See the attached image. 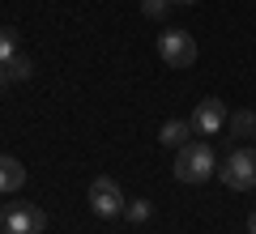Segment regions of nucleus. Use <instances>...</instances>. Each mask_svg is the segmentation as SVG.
Returning <instances> with one entry per match:
<instances>
[{
    "mask_svg": "<svg viewBox=\"0 0 256 234\" xmlns=\"http://www.w3.org/2000/svg\"><path fill=\"white\" fill-rule=\"evenodd\" d=\"M150 213H154L150 200H132V205H124V217H128V222H146Z\"/></svg>",
    "mask_w": 256,
    "mask_h": 234,
    "instance_id": "nucleus-12",
    "label": "nucleus"
},
{
    "mask_svg": "<svg viewBox=\"0 0 256 234\" xmlns=\"http://www.w3.org/2000/svg\"><path fill=\"white\" fill-rule=\"evenodd\" d=\"M248 234H256V209L248 213Z\"/></svg>",
    "mask_w": 256,
    "mask_h": 234,
    "instance_id": "nucleus-15",
    "label": "nucleus"
},
{
    "mask_svg": "<svg viewBox=\"0 0 256 234\" xmlns=\"http://www.w3.org/2000/svg\"><path fill=\"white\" fill-rule=\"evenodd\" d=\"M218 179L226 183V188H235V192L256 188V149H235L226 162H222Z\"/></svg>",
    "mask_w": 256,
    "mask_h": 234,
    "instance_id": "nucleus-4",
    "label": "nucleus"
},
{
    "mask_svg": "<svg viewBox=\"0 0 256 234\" xmlns=\"http://www.w3.org/2000/svg\"><path fill=\"white\" fill-rule=\"evenodd\" d=\"M13 55H18V30L4 26L0 30V60H13Z\"/></svg>",
    "mask_w": 256,
    "mask_h": 234,
    "instance_id": "nucleus-11",
    "label": "nucleus"
},
{
    "mask_svg": "<svg viewBox=\"0 0 256 234\" xmlns=\"http://www.w3.org/2000/svg\"><path fill=\"white\" fill-rule=\"evenodd\" d=\"M158 60L166 68H192V60H196V38L188 30H162L158 34Z\"/></svg>",
    "mask_w": 256,
    "mask_h": 234,
    "instance_id": "nucleus-3",
    "label": "nucleus"
},
{
    "mask_svg": "<svg viewBox=\"0 0 256 234\" xmlns=\"http://www.w3.org/2000/svg\"><path fill=\"white\" fill-rule=\"evenodd\" d=\"M166 9H171V0H141V13L146 17H166Z\"/></svg>",
    "mask_w": 256,
    "mask_h": 234,
    "instance_id": "nucleus-13",
    "label": "nucleus"
},
{
    "mask_svg": "<svg viewBox=\"0 0 256 234\" xmlns=\"http://www.w3.org/2000/svg\"><path fill=\"white\" fill-rule=\"evenodd\" d=\"M226 102L222 98H205V102H196V111H192V132H201V136H214L218 128H226Z\"/></svg>",
    "mask_w": 256,
    "mask_h": 234,
    "instance_id": "nucleus-6",
    "label": "nucleus"
},
{
    "mask_svg": "<svg viewBox=\"0 0 256 234\" xmlns=\"http://www.w3.org/2000/svg\"><path fill=\"white\" fill-rule=\"evenodd\" d=\"M188 132H192V124H188V119H166V124H162V132H158V141H162V145H171V149H180V145L188 141Z\"/></svg>",
    "mask_w": 256,
    "mask_h": 234,
    "instance_id": "nucleus-8",
    "label": "nucleus"
},
{
    "mask_svg": "<svg viewBox=\"0 0 256 234\" xmlns=\"http://www.w3.org/2000/svg\"><path fill=\"white\" fill-rule=\"evenodd\" d=\"M22 183H26V166H22L18 158H9V153H0V196L18 192Z\"/></svg>",
    "mask_w": 256,
    "mask_h": 234,
    "instance_id": "nucleus-7",
    "label": "nucleus"
},
{
    "mask_svg": "<svg viewBox=\"0 0 256 234\" xmlns=\"http://www.w3.org/2000/svg\"><path fill=\"white\" fill-rule=\"evenodd\" d=\"M9 85V68H4V60H0V90Z\"/></svg>",
    "mask_w": 256,
    "mask_h": 234,
    "instance_id": "nucleus-14",
    "label": "nucleus"
},
{
    "mask_svg": "<svg viewBox=\"0 0 256 234\" xmlns=\"http://www.w3.org/2000/svg\"><path fill=\"white\" fill-rule=\"evenodd\" d=\"M47 213L38 205H0V234H43Z\"/></svg>",
    "mask_w": 256,
    "mask_h": 234,
    "instance_id": "nucleus-2",
    "label": "nucleus"
},
{
    "mask_svg": "<svg viewBox=\"0 0 256 234\" xmlns=\"http://www.w3.org/2000/svg\"><path fill=\"white\" fill-rule=\"evenodd\" d=\"M226 128H230V136H256V115L244 107V111H235V115L226 119Z\"/></svg>",
    "mask_w": 256,
    "mask_h": 234,
    "instance_id": "nucleus-9",
    "label": "nucleus"
},
{
    "mask_svg": "<svg viewBox=\"0 0 256 234\" xmlns=\"http://www.w3.org/2000/svg\"><path fill=\"white\" fill-rule=\"evenodd\" d=\"M214 175V149L205 141H184L175 149V179L180 183H205Z\"/></svg>",
    "mask_w": 256,
    "mask_h": 234,
    "instance_id": "nucleus-1",
    "label": "nucleus"
},
{
    "mask_svg": "<svg viewBox=\"0 0 256 234\" xmlns=\"http://www.w3.org/2000/svg\"><path fill=\"white\" fill-rule=\"evenodd\" d=\"M171 4H175V0H171ZM180 4H196V0H180Z\"/></svg>",
    "mask_w": 256,
    "mask_h": 234,
    "instance_id": "nucleus-16",
    "label": "nucleus"
},
{
    "mask_svg": "<svg viewBox=\"0 0 256 234\" xmlns=\"http://www.w3.org/2000/svg\"><path fill=\"white\" fill-rule=\"evenodd\" d=\"M124 205L128 200H124V192H120V183L111 179V175H98V179L90 183V209L98 217H120Z\"/></svg>",
    "mask_w": 256,
    "mask_h": 234,
    "instance_id": "nucleus-5",
    "label": "nucleus"
},
{
    "mask_svg": "<svg viewBox=\"0 0 256 234\" xmlns=\"http://www.w3.org/2000/svg\"><path fill=\"white\" fill-rule=\"evenodd\" d=\"M4 68H9V81H30L34 64H30L26 55H13V60H4Z\"/></svg>",
    "mask_w": 256,
    "mask_h": 234,
    "instance_id": "nucleus-10",
    "label": "nucleus"
}]
</instances>
